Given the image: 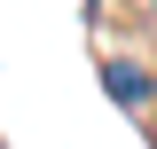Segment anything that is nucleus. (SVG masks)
<instances>
[{"label":"nucleus","instance_id":"obj_2","mask_svg":"<svg viewBox=\"0 0 157 149\" xmlns=\"http://www.w3.org/2000/svg\"><path fill=\"white\" fill-rule=\"evenodd\" d=\"M149 141H157V118H149Z\"/></svg>","mask_w":157,"mask_h":149},{"label":"nucleus","instance_id":"obj_1","mask_svg":"<svg viewBox=\"0 0 157 149\" xmlns=\"http://www.w3.org/2000/svg\"><path fill=\"white\" fill-rule=\"evenodd\" d=\"M102 86H110V102H126V110H149V71L141 63H102Z\"/></svg>","mask_w":157,"mask_h":149}]
</instances>
